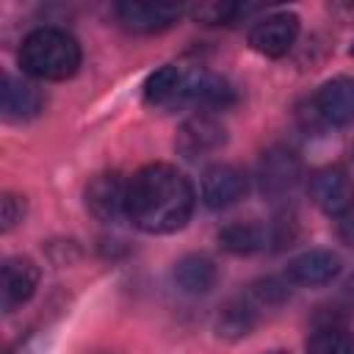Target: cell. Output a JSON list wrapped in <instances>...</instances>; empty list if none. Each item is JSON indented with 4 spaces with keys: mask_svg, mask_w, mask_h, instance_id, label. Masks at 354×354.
<instances>
[{
    "mask_svg": "<svg viewBox=\"0 0 354 354\" xmlns=\"http://www.w3.org/2000/svg\"><path fill=\"white\" fill-rule=\"evenodd\" d=\"M296 36H299V17L282 11L254 22V28L249 30V44L266 58H282L296 44Z\"/></svg>",
    "mask_w": 354,
    "mask_h": 354,
    "instance_id": "obj_6",
    "label": "cell"
},
{
    "mask_svg": "<svg viewBox=\"0 0 354 354\" xmlns=\"http://www.w3.org/2000/svg\"><path fill=\"white\" fill-rule=\"evenodd\" d=\"M307 354H354V332L343 324H324L310 335Z\"/></svg>",
    "mask_w": 354,
    "mask_h": 354,
    "instance_id": "obj_19",
    "label": "cell"
},
{
    "mask_svg": "<svg viewBox=\"0 0 354 354\" xmlns=\"http://www.w3.org/2000/svg\"><path fill=\"white\" fill-rule=\"evenodd\" d=\"M25 218V196H17V194H3V202H0V227L3 232L14 230L19 221Z\"/></svg>",
    "mask_w": 354,
    "mask_h": 354,
    "instance_id": "obj_21",
    "label": "cell"
},
{
    "mask_svg": "<svg viewBox=\"0 0 354 354\" xmlns=\"http://www.w3.org/2000/svg\"><path fill=\"white\" fill-rule=\"evenodd\" d=\"M194 199V185L180 169L169 163H149L127 183L124 216L141 232L169 235L188 224Z\"/></svg>",
    "mask_w": 354,
    "mask_h": 354,
    "instance_id": "obj_1",
    "label": "cell"
},
{
    "mask_svg": "<svg viewBox=\"0 0 354 354\" xmlns=\"http://www.w3.org/2000/svg\"><path fill=\"white\" fill-rule=\"evenodd\" d=\"M191 102H199L205 108H230L235 102V88L221 75L194 72V77H191Z\"/></svg>",
    "mask_w": 354,
    "mask_h": 354,
    "instance_id": "obj_16",
    "label": "cell"
},
{
    "mask_svg": "<svg viewBox=\"0 0 354 354\" xmlns=\"http://www.w3.org/2000/svg\"><path fill=\"white\" fill-rule=\"evenodd\" d=\"M0 108H3L6 119L25 122V119H33V116L41 113L44 97H41V91L33 83H28L22 77L6 75L3 77V88H0Z\"/></svg>",
    "mask_w": 354,
    "mask_h": 354,
    "instance_id": "obj_14",
    "label": "cell"
},
{
    "mask_svg": "<svg viewBox=\"0 0 354 354\" xmlns=\"http://www.w3.org/2000/svg\"><path fill=\"white\" fill-rule=\"evenodd\" d=\"M266 241H268V232L254 221H235L218 232V246L224 252H232V254L260 252L266 246Z\"/></svg>",
    "mask_w": 354,
    "mask_h": 354,
    "instance_id": "obj_17",
    "label": "cell"
},
{
    "mask_svg": "<svg viewBox=\"0 0 354 354\" xmlns=\"http://www.w3.org/2000/svg\"><path fill=\"white\" fill-rule=\"evenodd\" d=\"M288 296V288L279 282V279H260V282H254L252 285V299L257 301V304H279L282 299Z\"/></svg>",
    "mask_w": 354,
    "mask_h": 354,
    "instance_id": "obj_22",
    "label": "cell"
},
{
    "mask_svg": "<svg viewBox=\"0 0 354 354\" xmlns=\"http://www.w3.org/2000/svg\"><path fill=\"white\" fill-rule=\"evenodd\" d=\"M340 274V257L329 249H310L288 263V282L293 285H326Z\"/></svg>",
    "mask_w": 354,
    "mask_h": 354,
    "instance_id": "obj_12",
    "label": "cell"
},
{
    "mask_svg": "<svg viewBox=\"0 0 354 354\" xmlns=\"http://www.w3.org/2000/svg\"><path fill=\"white\" fill-rule=\"evenodd\" d=\"M249 11H254V8L235 6V3H202V6L191 8V17L196 22H205V25H230L241 14H249Z\"/></svg>",
    "mask_w": 354,
    "mask_h": 354,
    "instance_id": "obj_20",
    "label": "cell"
},
{
    "mask_svg": "<svg viewBox=\"0 0 354 354\" xmlns=\"http://www.w3.org/2000/svg\"><path fill=\"white\" fill-rule=\"evenodd\" d=\"M257 324V310L252 301H243V299H232L221 307L218 318H216V332L218 337H227V340H238L243 335H249Z\"/></svg>",
    "mask_w": 354,
    "mask_h": 354,
    "instance_id": "obj_18",
    "label": "cell"
},
{
    "mask_svg": "<svg viewBox=\"0 0 354 354\" xmlns=\"http://www.w3.org/2000/svg\"><path fill=\"white\" fill-rule=\"evenodd\" d=\"M299 177H301V163L293 149L271 147L263 152L260 166H257V180H260V191L266 196L279 199V196L290 194L296 188Z\"/></svg>",
    "mask_w": 354,
    "mask_h": 354,
    "instance_id": "obj_4",
    "label": "cell"
},
{
    "mask_svg": "<svg viewBox=\"0 0 354 354\" xmlns=\"http://www.w3.org/2000/svg\"><path fill=\"white\" fill-rule=\"evenodd\" d=\"M216 277H218L216 263L205 254H185L174 263V282L183 293L202 296V293L213 290Z\"/></svg>",
    "mask_w": 354,
    "mask_h": 354,
    "instance_id": "obj_15",
    "label": "cell"
},
{
    "mask_svg": "<svg viewBox=\"0 0 354 354\" xmlns=\"http://www.w3.org/2000/svg\"><path fill=\"white\" fill-rule=\"evenodd\" d=\"M313 113L326 127H346L354 122V77H332L313 97Z\"/></svg>",
    "mask_w": 354,
    "mask_h": 354,
    "instance_id": "obj_5",
    "label": "cell"
},
{
    "mask_svg": "<svg viewBox=\"0 0 354 354\" xmlns=\"http://www.w3.org/2000/svg\"><path fill=\"white\" fill-rule=\"evenodd\" d=\"M340 235H343V241H348V243L354 246V218H346V221L340 224Z\"/></svg>",
    "mask_w": 354,
    "mask_h": 354,
    "instance_id": "obj_23",
    "label": "cell"
},
{
    "mask_svg": "<svg viewBox=\"0 0 354 354\" xmlns=\"http://www.w3.org/2000/svg\"><path fill=\"white\" fill-rule=\"evenodd\" d=\"M351 55H354V44H351Z\"/></svg>",
    "mask_w": 354,
    "mask_h": 354,
    "instance_id": "obj_25",
    "label": "cell"
},
{
    "mask_svg": "<svg viewBox=\"0 0 354 354\" xmlns=\"http://www.w3.org/2000/svg\"><path fill=\"white\" fill-rule=\"evenodd\" d=\"M224 141H227V133H224L221 122H216L207 113H196L180 124L174 147L183 158H202V155H210L218 147H224Z\"/></svg>",
    "mask_w": 354,
    "mask_h": 354,
    "instance_id": "obj_9",
    "label": "cell"
},
{
    "mask_svg": "<svg viewBox=\"0 0 354 354\" xmlns=\"http://www.w3.org/2000/svg\"><path fill=\"white\" fill-rule=\"evenodd\" d=\"M127 183L119 171H102L86 185V210L100 221H116L127 205Z\"/></svg>",
    "mask_w": 354,
    "mask_h": 354,
    "instance_id": "obj_8",
    "label": "cell"
},
{
    "mask_svg": "<svg viewBox=\"0 0 354 354\" xmlns=\"http://www.w3.org/2000/svg\"><path fill=\"white\" fill-rule=\"evenodd\" d=\"M246 191H249V180L232 163H216L202 174V202L213 210H224L241 202Z\"/></svg>",
    "mask_w": 354,
    "mask_h": 354,
    "instance_id": "obj_7",
    "label": "cell"
},
{
    "mask_svg": "<svg viewBox=\"0 0 354 354\" xmlns=\"http://www.w3.org/2000/svg\"><path fill=\"white\" fill-rule=\"evenodd\" d=\"M39 285V266L30 257H8L3 263V285H0V304L6 313L22 307Z\"/></svg>",
    "mask_w": 354,
    "mask_h": 354,
    "instance_id": "obj_11",
    "label": "cell"
},
{
    "mask_svg": "<svg viewBox=\"0 0 354 354\" xmlns=\"http://www.w3.org/2000/svg\"><path fill=\"white\" fill-rule=\"evenodd\" d=\"M183 17V8L174 3H119L116 19L130 33H160Z\"/></svg>",
    "mask_w": 354,
    "mask_h": 354,
    "instance_id": "obj_10",
    "label": "cell"
},
{
    "mask_svg": "<svg viewBox=\"0 0 354 354\" xmlns=\"http://www.w3.org/2000/svg\"><path fill=\"white\" fill-rule=\"evenodd\" d=\"M268 354H285V351H268Z\"/></svg>",
    "mask_w": 354,
    "mask_h": 354,
    "instance_id": "obj_24",
    "label": "cell"
},
{
    "mask_svg": "<svg viewBox=\"0 0 354 354\" xmlns=\"http://www.w3.org/2000/svg\"><path fill=\"white\" fill-rule=\"evenodd\" d=\"M191 77L194 72H183L174 64L155 69L144 83V100L149 105H174L191 100Z\"/></svg>",
    "mask_w": 354,
    "mask_h": 354,
    "instance_id": "obj_13",
    "label": "cell"
},
{
    "mask_svg": "<svg viewBox=\"0 0 354 354\" xmlns=\"http://www.w3.org/2000/svg\"><path fill=\"white\" fill-rule=\"evenodd\" d=\"M19 66L39 80H66L80 66V44L61 28H36L19 47Z\"/></svg>",
    "mask_w": 354,
    "mask_h": 354,
    "instance_id": "obj_2",
    "label": "cell"
},
{
    "mask_svg": "<svg viewBox=\"0 0 354 354\" xmlns=\"http://www.w3.org/2000/svg\"><path fill=\"white\" fill-rule=\"evenodd\" d=\"M310 199L326 213V216H346L354 207V183L351 177L337 169V166H326L318 169L310 183H307Z\"/></svg>",
    "mask_w": 354,
    "mask_h": 354,
    "instance_id": "obj_3",
    "label": "cell"
}]
</instances>
